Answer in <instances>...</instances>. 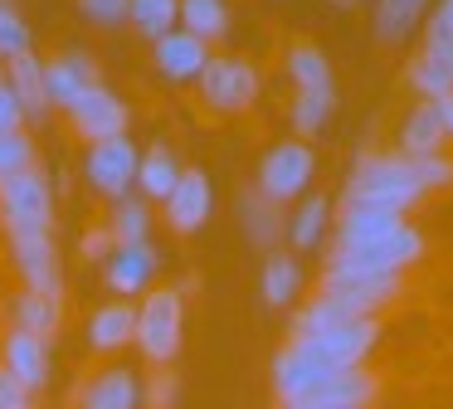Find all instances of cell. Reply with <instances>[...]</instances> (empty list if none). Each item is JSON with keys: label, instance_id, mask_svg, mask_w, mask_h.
Masks as SVG:
<instances>
[{"label": "cell", "instance_id": "836d02e7", "mask_svg": "<svg viewBox=\"0 0 453 409\" xmlns=\"http://www.w3.org/2000/svg\"><path fill=\"white\" fill-rule=\"evenodd\" d=\"M20 54H35V35L25 25V15L15 10V0H0V58L11 64Z\"/></svg>", "mask_w": 453, "mask_h": 409}, {"label": "cell", "instance_id": "74e56055", "mask_svg": "<svg viewBox=\"0 0 453 409\" xmlns=\"http://www.w3.org/2000/svg\"><path fill=\"white\" fill-rule=\"evenodd\" d=\"M25 122H30V117H25L20 97H15L11 83L0 78V132H25Z\"/></svg>", "mask_w": 453, "mask_h": 409}, {"label": "cell", "instance_id": "8fae6325", "mask_svg": "<svg viewBox=\"0 0 453 409\" xmlns=\"http://www.w3.org/2000/svg\"><path fill=\"white\" fill-rule=\"evenodd\" d=\"M127 122H132V112H127V103H122L112 88H88V93L79 97V103L69 107V127L83 136V142H112V136H127Z\"/></svg>", "mask_w": 453, "mask_h": 409}, {"label": "cell", "instance_id": "5b68a950", "mask_svg": "<svg viewBox=\"0 0 453 409\" xmlns=\"http://www.w3.org/2000/svg\"><path fill=\"white\" fill-rule=\"evenodd\" d=\"M293 341L312 360H322V366H332V370L365 366V356H371L375 341H380V317H351V321H336V327H322V331H303V336H293Z\"/></svg>", "mask_w": 453, "mask_h": 409}, {"label": "cell", "instance_id": "d590c367", "mask_svg": "<svg viewBox=\"0 0 453 409\" xmlns=\"http://www.w3.org/2000/svg\"><path fill=\"white\" fill-rule=\"evenodd\" d=\"M35 166V142L30 132H0V181L30 171Z\"/></svg>", "mask_w": 453, "mask_h": 409}, {"label": "cell", "instance_id": "e0dca14e", "mask_svg": "<svg viewBox=\"0 0 453 409\" xmlns=\"http://www.w3.org/2000/svg\"><path fill=\"white\" fill-rule=\"evenodd\" d=\"M205 64H210V49H205V39H196L190 29H171V35L157 39V68L171 83H196Z\"/></svg>", "mask_w": 453, "mask_h": 409}, {"label": "cell", "instance_id": "ab89813d", "mask_svg": "<svg viewBox=\"0 0 453 409\" xmlns=\"http://www.w3.org/2000/svg\"><path fill=\"white\" fill-rule=\"evenodd\" d=\"M127 5L132 0H79V10L88 19H98V25H118V19H127Z\"/></svg>", "mask_w": 453, "mask_h": 409}, {"label": "cell", "instance_id": "44dd1931", "mask_svg": "<svg viewBox=\"0 0 453 409\" xmlns=\"http://www.w3.org/2000/svg\"><path fill=\"white\" fill-rule=\"evenodd\" d=\"M132 336H137V307H132V302H108V307L93 312V321H88V346L93 351L112 356V351L132 346Z\"/></svg>", "mask_w": 453, "mask_h": 409}, {"label": "cell", "instance_id": "f35d334b", "mask_svg": "<svg viewBox=\"0 0 453 409\" xmlns=\"http://www.w3.org/2000/svg\"><path fill=\"white\" fill-rule=\"evenodd\" d=\"M0 409H35V390H25L5 366H0Z\"/></svg>", "mask_w": 453, "mask_h": 409}, {"label": "cell", "instance_id": "7c38bea8", "mask_svg": "<svg viewBox=\"0 0 453 409\" xmlns=\"http://www.w3.org/2000/svg\"><path fill=\"white\" fill-rule=\"evenodd\" d=\"M166 224L176 234H196V229H205V220H210V210H215V185H210V175L205 171H180V181H176V190L166 195Z\"/></svg>", "mask_w": 453, "mask_h": 409}, {"label": "cell", "instance_id": "3957f363", "mask_svg": "<svg viewBox=\"0 0 453 409\" xmlns=\"http://www.w3.org/2000/svg\"><path fill=\"white\" fill-rule=\"evenodd\" d=\"M5 239H11L15 268L25 278V292H40V297H59L64 302V268H59V243L54 229L40 224H5Z\"/></svg>", "mask_w": 453, "mask_h": 409}, {"label": "cell", "instance_id": "f1b7e54d", "mask_svg": "<svg viewBox=\"0 0 453 409\" xmlns=\"http://www.w3.org/2000/svg\"><path fill=\"white\" fill-rule=\"evenodd\" d=\"M180 29L196 39H225L229 35V5L225 0H180Z\"/></svg>", "mask_w": 453, "mask_h": 409}, {"label": "cell", "instance_id": "277c9868", "mask_svg": "<svg viewBox=\"0 0 453 409\" xmlns=\"http://www.w3.org/2000/svg\"><path fill=\"white\" fill-rule=\"evenodd\" d=\"M317 175V156L303 136H288V142H273L258 161V181L254 190L264 195L268 204H288V200H303V190L312 185Z\"/></svg>", "mask_w": 453, "mask_h": 409}, {"label": "cell", "instance_id": "8d00e7d4", "mask_svg": "<svg viewBox=\"0 0 453 409\" xmlns=\"http://www.w3.org/2000/svg\"><path fill=\"white\" fill-rule=\"evenodd\" d=\"M79 253H83V263H108L112 253H118V239H112L108 220H103V224H88V229H83Z\"/></svg>", "mask_w": 453, "mask_h": 409}, {"label": "cell", "instance_id": "ffe728a7", "mask_svg": "<svg viewBox=\"0 0 453 409\" xmlns=\"http://www.w3.org/2000/svg\"><path fill=\"white\" fill-rule=\"evenodd\" d=\"M180 171H186V166L176 161V151H171V146H147V151H142V161H137V195L142 200H157V204H166V195L176 190V181H180Z\"/></svg>", "mask_w": 453, "mask_h": 409}, {"label": "cell", "instance_id": "52a82bcc", "mask_svg": "<svg viewBox=\"0 0 453 409\" xmlns=\"http://www.w3.org/2000/svg\"><path fill=\"white\" fill-rule=\"evenodd\" d=\"M137 161L142 151L132 146V136H112V142H93L88 156H83V175L88 185L103 195V200H127L137 190Z\"/></svg>", "mask_w": 453, "mask_h": 409}, {"label": "cell", "instance_id": "1f68e13d", "mask_svg": "<svg viewBox=\"0 0 453 409\" xmlns=\"http://www.w3.org/2000/svg\"><path fill=\"white\" fill-rule=\"evenodd\" d=\"M332 107H336V88H322V93H297L293 97V127L297 136H317L326 122H332Z\"/></svg>", "mask_w": 453, "mask_h": 409}, {"label": "cell", "instance_id": "b9f144b4", "mask_svg": "<svg viewBox=\"0 0 453 409\" xmlns=\"http://www.w3.org/2000/svg\"><path fill=\"white\" fill-rule=\"evenodd\" d=\"M439 10H443V15H449V19H453V0H443V5H439Z\"/></svg>", "mask_w": 453, "mask_h": 409}, {"label": "cell", "instance_id": "603a6c76", "mask_svg": "<svg viewBox=\"0 0 453 409\" xmlns=\"http://www.w3.org/2000/svg\"><path fill=\"white\" fill-rule=\"evenodd\" d=\"M410 83L419 88L424 103H439L453 93V49H419V58L410 64Z\"/></svg>", "mask_w": 453, "mask_h": 409}, {"label": "cell", "instance_id": "9a60e30c", "mask_svg": "<svg viewBox=\"0 0 453 409\" xmlns=\"http://www.w3.org/2000/svg\"><path fill=\"white\" fill-rule=\"evenodd\" d=\"M400 210H380V204H342V220H336V249H365L375 239H390L395 229H404Z\"/></svg>", "mask_w": 453, "mask_h": 409}, {"label": "cell", "instance_id": "6da1fadb", "mask_svg": "<svg viewBox=\"0 0 453 409\" xmlns=\"http://www.w3.org/2000/svg\"><path fill=\"white\" fill-rule=\"evenodd\" d=\"M424 195H429V185H424L414 156H365L346 181V204H380V210L404 214Z\"/></svg>", "mask_w": 453, "mask_h": 409}, {"label": "cell", "instance_id": "7bdbcfd3", "mask_svg": "<svg viewBox=\"0 0 453 409\" xmlns=\"http://www.w3.org/2000/svg\"><path fill=\"white\" fill-rule=\"evenodd\" d=\"M332 5H356V0H332Z\"/></svg>", "mask_w": 453, "mask_h": 409}, {"label": "cell", "instance_id": "f546056e", "mask_svg": "<svg viewBox=\"0 0 453 409\" xmlns=\"http://www.w3.org/2000/svg\"><path fill=\"white\" fill-rule=\"evenodd\" d=\"M244 229H249V239L258 243V249H268L273 253V243H278V234H288V220L278 214V204H268L264 195H244Z\"/></svg>", "mask_w": 453, "mask_h": 409}, {"label": "cell", "instance_id": "4316f807", "mask_svg": "<svg viewBox=\"0 0 453 409\" xmlns=\"http://www.w3.org/2000/svg\"><path fill=\"white\" fill-rule=\"evenodd\" d=\"M424 10H429V0H375V35H380V44L410 39V29L419 25Z\"/></svg>", "mask_w": 453, "mask_h": 409}, {"label": "cell", "instance_id": "30bf717a", "mask_svg": "<svg viewBox=\"0 0 453 409\" xmlns=\"http://www.w3.org/2000/svg\"><path fill=\"white\" fill-rule=\"evenodd\" d=\"M371 399H375V375L365 366H346V370H326L322 380H312L283 409H365Z\"/></svg>", "mask_w": 453, "mask_h": 409}, {"label": "cell", "instance_id": "ba28073f", "mask_svg": "<svg viewBox=\"0 0 453 409\" xmlns=\"http://www.w3.org/2000/svg\"><path fill=\"white\" fill-rule=\"evenodd\" d=\"M419 253H424L419 229L404 224L390 239H375V243H365V249H336L332 259H326V268H336V273H395V278H400Z\"/></svg>", "mask_w": 453, "mask_h": 409}, {"label": "cell", "instance_id": "7a4b0ae2", "mask_svg": "<svg viewBox=\"0 0 453 409\" xmlns=\"http://www.w3.org/2000/svg\"><path fill=\"white\" fill-rule=\"evenodd\" d=\"M180 336H186V297H180L176 288L147 292L142 307H137V336H132V346L142 351V360H147L151 370L171 366V360L180 356Z\"/></svg>", "mask_w": 453, "mask_h": 409}, {"label": "cell", "instance_id": "484cf974", "mask_svg": "<svg viewBox=\"0 0 453 409\" xmlns=\"http://www.w3.org/2000/svg\"><path fill=\"white\" fill-rule=\"evenodd\" d=\"M108 229L118 239V249H132V243H151V204L142 195H127V200L112 204Z\"/></svg>", "mask_w": 453, "mask_h": 409}, {"label": "cell", "instance_id": "7402d4cb", "mask_svg": "<svg viewBox=\"0 0 453 409\" xmlns=\"http://www.w3.org/2000/svg\"><path fill=\"white\" fill-rule=\"evenodd\" d=\"M449 132H443V117L439 103H419L400 127V156H439Z\"/></svg>", "mask_w": 453, "mask_h": 409}, {"label": "cell", "instance_id": "4dcf8cb0", "mask_svg": "<svg viewBox=\"0 0 453 409\" xmlns=\"http://www.w3.org/2000/svg\"><path fill=\"white\" fill-rule=\"evenodd\" d=\"M127 19L137 25V35H147L157 44L161 35H171L180 19V0H132L127 5Z\"/></svg>", "mask_w": 453, "mask_h": 409}, {"label": "cell", "instance_id": "d6a6232c", "mask_svg": "<svg viewBox=\"0 0 453 409\" xmlns=\"http://www.w3.org/2000/svg\"><path fill=\"white\" fill-rule=\"evenodd\" d=\"M326 214H332V204H326L322 195L303 200L293 210V220H288V243H293V249H312V243L322 239V229H326Z\"/></svg>", "mask_w": 453, "mask_h": 409}, {"label": "cell", "instance_id": "2e32d148", "mask_svg": "<svg viewBox=\"0 0 453 409\" xmlns=\"http://www.w3.org/2000/svg\"><path fill=\"white\" fill-rule=\"evenodd\" d=\"M157 268H161L157 243H132V249H118L108 263H103V273H108V288L118 292V297L147 292L151 278H157Z\"/></svg>", "mask_w": 453, "mask_h": 409}, {"label": "cell", "instance_id": "e575fe53", "mask_svg": "<svg viewBox=\"0 0 453 409\" xmlns=\"http://www.w3.org/2000/svg\"><path fill=\"white\" fill-rule=\"evenodd\" d=\"M180 399V375L171 366H157L142 380V409H176Z\"/></svg>", "mask_w": 453, "mask_h": 409}, {"label": "cell", "instance_id": "d4e9b609", "mask_svg": "<svg viewBox=\"0 0 453 409\" xmlns=\"http://www.w3.org/2000/svg\"><path fill=\"white\" fill-rule=\"evenodd\" d=\"M258 288H264V302H268V307H288V302L297 297V288H303V268H297L293 253H283V249L268 253Z\"/></svg>", "mask_w": 453, "mask_h": 409}, {"label": "cell", "instance_id": "5bb4252c", "mask_svg": "<svg viewBox=\"0 0 453 409\" xmlns=\"http://www.w3.org/2000/svg\"><path fill=\"white\" fill-rule=\"evenodd\" d=\"M103 78H98V64H93L88 54H54V58H44V93H50V107H64L69 112L73 103H79L88 88H98Z\"/></svg>", "mask_w": 453, "mask_h": 409}, {"label": "cell", "instance_id": "60d3db41", "mask_svg": "<svg viewBox=\"0 0 453 409\" xmlns=\"http://www.w3.org/2000/svg\"><path fill=\"white\" fill-rule=\"evenodd\" d=\"M439 117H443V132L453 136V93H449V97H439Z\"/></svg>", "mask_w": 453, "mask_h": 409}, {"label": "cell", "instance_id": "83f0119b", "mask_svg": "<svg viewBox=\"0 0 453 409\" xmlns=\"http://www.w3.org/2000/svg\"><path fill=\"white\" fill-rule=\"evenodd\" d=\"M288 73H293L297 93H322V88H332V64H326V54L317 44H293L288 49Z\"/></svg>", "mask_w": 453, "mask_h": 409}, {"label": "cell", "instance_id": "8992f818", "mask_svg": "<svg viewBox=\"0 0 453 409\" xmlns=\"http://www.w3.org/2000/svg\"><path fill=\"white\" fill-rule=\"evenodd\" d=\"M196 88H200V97H205V107H215V112H244L258 97V68L249 64V58L210 54V64L200 68Z\"/></svg>", "mask_w": 453, "mask_h": 409}, {"label": "cell", "instance_id": "cb8c5ba5", "mask_svg": "<svg viewBox=\"0 0 453 409\" xmlns=\"http://www.w3.org/2000/svg\"><path fill=\"white\" fill-rule=\"evenodd\" d=\"M11 317H15V327H20V331L54 341V336H59V327H64V302L59 297H40V292H20L15 307H11Z\"/></svg>", "mask_w": 453, "mask_h": 409}, {"label": "cell", "instance_id": "4fadbf2b", "mask_svg": "<svg viewBox=\"0 0 453 409\" xmlns=\"http://www.w3.org/2000/svg\"><path fill=\"white\" fill-rule=\"evenodd\" d=\"M0 366L11 370L25 390H44L54 375V356H50V341L44 336H30V331L11 327L5 341H0Z\"/></svg>", "mask_w": 453, "mask_h": 409}, {"label": "cell", "instance_id": "ac0fdd59", "mask_svg": "<svg viewBox=\"0 0 453 409\" xmlns=\"http://www.w3.org/2000/svg\"><path fill=\"white\" fill-rule=\"evenodd\" d=\"M79 409H142V380L127 366H108L83 385Z\"/></svg>", "mask_w": 453, "mask_h": 409}, {"label": "cell", "instance_id": "d6986e66", "mask_svg": "<svg viewBox=\"0 0 453 409\" xmlns=\"http://www.w3.org/2000/svg\"><path fill=\"white\" fill-rule=\"evenodd\" d=\"M5 83H11V93L20 97L25 117L30 122H44L50 117V93H44V58L40 54H20L5 64Z\"/></svg>", "mask_w": 453, "mask_h": 409}, {"label": "cell", "instance_id": "9c48e42d", "mask_svg": "<svg viewBox=\"0 0 453 409\" xmlns=\"http://www.w3.org/2000/svg\"><path fill=\"white\" fill-rule=\"evenodd\" d=\"M0 220L5 224H40V229H54V185L40 166L0 181Z\"/></svg>", "mask_w": 453, "mask_h": 409}]
</instances>
